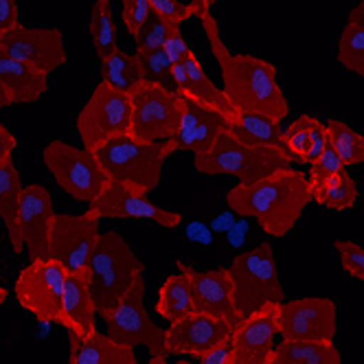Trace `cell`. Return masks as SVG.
Wrapping results in <instances>:
<instances>
[{
  "label": "cell",
  "instance_id": "obj_1",
  "mask_svg": "<svg viewBox=\"0 0 364 364\" xmlns=\"http://www.w3.org/2000/svg\"><path fill=\"white\" fill-rule=\"evenodd\" d=\"M196 16L200 18L211 53L220 64L224 82L222 90L235 110L262 114L281 123L290 112V103L277 84V68L262 58L230 53L228 46L222 42L218 20L213 18L211 9H200Z\"/></svg>",
  "mask_w": 364,
  "mask_h": 364
},
{
  "label": "cell",
  "instance_id": "obj_2",
  "mask_svg": "<svg viewBox=\"0 0 364 364\" xmlns=\"http://www.w3.org/2000/svg\"><path fill=\"white\" fill-rule=\"evenodd\" d=\"M309 202L311 191L307 173L294 167L274 171L252 185H235L226 193L230 211L240 218H255L272 237L288 235Z\"/></svg>",
  "mask_w": 364,
  "mask_h": 364
},
{
  "label": "cell",
  "instance_id": "obj_3",
  "mask_svg": "<svg viewBox=\"0 0 364 364\" xmlns=\"http://www.w3.org/2000/svg\"><path fill=\"white\" fill-rule=\"evenodd\" d=\"M173 151L178 149L171 139L161 143H139L129 134H123L103 143L95 149V156L112 182L147 196L159 187L163 165Z\"/></svg>",
  "mask_w": 364,
  "mask_h": 364
},
{
  "label": "cell",
  "instance_id": "obj_4",
  "mask_svg": "<svg viewBox=\"0 0 364 364\" xmlns=\"http://www.w3.org/2000/svg\"><path fill=\"white\" fill-rule=\"evenodd\" d=\"M143 270V262L117 230L101 232L99 244L86 266L88 288L97 311L119 305Z\"/></svg>",
  "mask_w": 364,
  "mask_h": 364
},
{
  "label": "cell",
  "instance_id": "obj_5",
  "mask_svg": "<svg viewBox=\"0 0 364 364\" xmlns=\"http://www.w3.org/2000/svg\"><path fill=\"white\" fill-rule=\"evenodd\" d=\"M193 165L204 176H235L240 185H252L274 171L290 169L294 161L283 149L246 145L224 132L209 151L196 156Z\"/></svg>",
  "mask_w": 364,
  "mask_h": 364
},
{
  "label": "cell",
  "instance_id": "obj_6",
  "mask_svg": "<svg viewBox=\"0 0 364 364\" xmlns=\"http://www.w3.org/2000/svg\"><path fill=\"white\" fill-rule=\"evenodd\" d=\"M228 274L232 283V299L242 318L264 309L266 305H279L285 301L274 250L268 242L259 244L250 252L237 255L228 266Z\"/></svg>",
  "mask_w": 364,
  "mask_h": 364
},
{
  "label": "cell",
  "instance_id": "obj_7",
  "mask_svg": "<svg viewBox=\"0 0 364 364\" xmlns=\"http://www.w3.org/2000/svg\"><path fill=\"white\" fill-rule=\"evenodd\" d=\"M97 314L106 321L108 336L123 347H145L151 355L167 358V331L156 325L145 307V279L136 277L134 285L112 309Z\"/></svg>",
  "mask_w": 364,
  "mask_h": 364
},
{
  "label": "cell",
  "instance_id": "obj_8",
  "mask_svg": "<svg viewBox=\"0 0 364 364\" xmlns=\"http://www.w3.org/2000/svg\"><path fill=\"white\" fill-rule=\"evenodd\" d=\"M42 161L58 185L80 202H95L110 185V178L90 149L73 147L64 141H50L42 149Z\"/></svg>",
  "mask_w": 364,
  "mask_h": 364
},
{
  "label": "cell",
  "instance_id": "obj_9",
  "mask_svg": "<svg viewBox=\"0 0 364 364\" xmlns=\"http://www.w3.org/2000/svg\"><path fill=\"white\" fill-rule=\"evenodd\" d=\"M129 129H132V101L106 82H99L77 117V132L84 149L95 151L114 136L129 134Z\"/></svg>",
  "mask_w": 364,
  "mask_h": 364
},
{
  "label": "cell",
  "instance_id": "obj_10",
  "mask_svg": "<svg viewBox=\"0 0 364 364\" xmlns=\"http://www.w3.org/2000/svg\"><path fill=\"white\" fill-rule=\"evenodd\" d=\"M132 129L139 143H161L173 139L182 117V97L159 84L143 82L132 95Z\"/></svg>",
  "mask_w": 364,
  "mask_h": 364
},
{
  "label": "cell",
  "instance_id": "obj_11",
  "mask_svg": "<svg viewBox=\"0 0 364 364\" xmlns=\"http://www.w3.org/2000/svg\"><path fill=\"white\" fill-rule=\"evenodd\" d=\"M68 270L55 259L29 262L18 274L16 299L42 323H58Z\"/></svg>",
  "mask_w": 364,
  "mask_h": 364
},
{
  "label": "cell",
  "instance_id": "obj_12",
  "mask_svg": "<svg viewBox=\"0 0 364 364\" xmlns=\"http://www.w3.org/2000/svg\"><path fill=\"white\" fill-rule=\"evenodd\" d=\"M277 327L283 341L333 343L338 329L336 305L323 296L283 301L277 307Z\"/></svg>",
  "mask_w": 364,
  "mask_h": 364
},
{
  "label": "cell",
  "instance_id": "obj_13",
  "mask_svg": "<svg viewBox=\"0 0 364 364\" xmlns=\"http://www.w3.org/2000/svg\"><path fill=\"white\" fill-rule=\"evenodd\" d=\"M99 218L92 213L55 215L50 230L48 259L60 262L68 272H80L88 266L99 244Z\"/></svg>",
  "mask_w": 364,
  "mask_h": 364
},
{
  "label": "cell",
  "instance_id": "obj_14",
  "mask_svg": "<svg viewBox=\"0 0 364 364\" xmlns=\"http://www.w3.org/2000/svg\"><path fill=\"white\" fill-rule=\"evenodd\" d=\"M0 50L46 75L66 64L64 38L60 29H29L18 24L0 36Z\"/></svg>",
  "mask_w": 364,
  "mask_h": 364
},
{
  "label": "cell",
  "instance_id": "obj_15",
  "mask_svg": "<svg viewBox=\"0 0 364 364\" xmlns=\"http://www.w3.org/2000/svg\"><path fill=\"white\" fill-rule=\"evenodd\" d=\"M277 307L279 305H266L240 321L230 333L228 364H270L274 336L279 333Z\"/></svg>",
  "mask_w": 364,
  "mask_h": 364
},
{
  "label": "cell",
  "instance_id": "obj_16",
  "mask_svg": "<svg viewBox=\"0 0 364 364\" xmlns=\"http://www.w3.org/2000/svg\"><path fill=\"white\" fill-rule=\"evenodd\" d=\"M180 272H185L191 283V294H193V307L200 314L220 318L235 329L242 321L235 307V299H232V283L228 268L218 270H196L187 264L178 262Z\"/></svg>",
  "mask_w": 364,
  "mask_h": 364
},
{
  "label": "cell",
  "instance_id": "obj_17",
  "mask_svg": "<svg viewBox=\"0 0 364 364\" xmlns=\"http://www.w3.org/2000/svg\"><path fill=\"white\" fill-rule=\"evenodd\" d=\"M88 213L101 218H114V220H151L163 228H176L182 222V215L176 211H165L159 204L147 200V196L127 189L119 182H112L106 187L95 202L88 204Z\"/></svg>",
  "mask_w": 364,
  "mask_h": 364
},
{
  "label": "cell",
  "instance_id": "obj_18",
  "mask_svg": "<svg viewBox=\"0 0 364 364\" xmlns=\"http://www.w3.org/2000/svg\"><path fill=\"white\" fill-rule=\"evenodd\" d=\"M55 211L50 193L42 185H29L20 198V235L27 248L29 262L48 259L50 230H53Z\"/></svg>",
  "mask_w": 364,
  "mask_h": 364
},
{
  "label": "cell",
  "instance_id": "obj_19",
  "mask_svg": "<svg viewBox=\"0 0 364 364\" xmlns=\"http://www.w3.org/2000/svg\"><path fill=\"white\" fill-rule=\"evenodd\" d=\"M230 325L193 311L187 318L171 323L167 329V353L169 355H204L230 341Z\"/></svg>",
  "mask_w": 364,
  "mask_h": 364
},
{
  "label": "cell",
  "instance_id": "obj_20",
  "mask_svg": "<svg viewBox=\"0 0 364 364\" xmlns=\"http://www.w3.org/2000/svg\"><path fill=\"white\" fill-rule=\"evenodd\" d=\"M171 73H173V82H176V92L182 99L193 101V103H198V106H204V108H211V110L220 112L228 123H232L237 119L240 112L228 101L224 90L218 88L209 77H206V73H204V68H202V64L196 58L193 50L185 62L176 64L171 68Z\"/></svg>",
  "mask_w": 364,
  "mask_h": 364
},
{
  "label": "cell",
  "instance_id": "obj_21",
  "mask_svg": "<svg viewBox=\"0 0 364 364\" xmlns=\"http://www.w3.org/2000/svg\"><path fill=\"white\" fill-rule=\"evenodd\" d=\"M230 123L215 110L198 106L193 101L182 99V117L178 132L173 134L176 149L193 151V156L204 154L213 147L218 136L228 132Z\"/></svg>",
  "mask_w": 364,
  "mask_h": 364
},
{
  "label": "cell",
  "instance_id": "obj_22",
  "mask_svg": "<svg viewBox=\"0 0 364 364\" xmlns=\"http://www.w3.org/2000/svg\"><path fill=\"white\" fill-rule=\"evenodd\" d=\"M95 314H97V307L90 296L86 268L80 272H68L64 294H62V309L58 316V325L64 327L66 333L86 338L97 329Z\"/></svg>",
  "mask_w": 364,
  "mask_h": 364
},
{
  "label": "cell",
  "instance_id": "obj_23",
  "mask_svg": "<svg viewBox=\"0 0 364 364\" xmlns=\"http://www.w3.org/2000/svg\"><path fill=\"white\" fill-rule=\"evenodd\" d=\"M68 364H141L132 347H123L97 329L86 338L68 333Z\"/></svg>",
  "mask_w": 364,
  "mask_h": 364
},
{
  "label": "cell",
  "instance_id": "obj_24",
  "mask_svg": "<svg viewBox=\"0 0 364 364\" xmlns=\"http://www.w3.org/2000/svg\"><path fill=\"white\" fill-rule=\"evenodd\" d=\"M281 143L294 163L309 165L311 161H316L329 145L327 125H323L318 119L309 114H301L288 127H283Z\"/></svg>",
  "mask_w": 364,
  "mask_h": 364
},
{
  "label": "cell",
  "instance_id": "obj_25",
  "mask_svg": "<svg viewBox=\"0 0 364 364\" xmlns=\"http://www.w3.org/2000/svg\"><path fill=\"white\" fill-rule=\"evenodd\" d=\"M46 77V73H40L33 66L18 62L0 50V82H3L14 103L38 101L48 88Z\"/></svg>",
  "mask_w": 364,
  "mask_h": 364
},
{
  "label": "cell",
  "instance_id": "obj_26",
  "mask_svg": "<svg viewBox=\"0 0 364 364\" xmlns=\"http://www.w3.org/2000/svg\"><path fill=\"white\" fill-rule=\"evenodd\" d=\"M22 182L18 169L11 159L0 165V220L7 228V237L11 250L20 255L24 250V242L20 235V198H22Z\"/></svg>",
  "mask_w": 364,
  "mask_h": 364
},
{
  "label": "cell",
  "instance_id": "obj_27",
  "mask_svg": "<svg viewBox=\"0 0 364 364\" xmlns=\"http://www.w3.org/2000/svg\"><path fill=\"white\" fill-rule=\"evenodd\" d=\"M228 132L235 136L237 141L246 143V145L283 149V143H281L283 127H281V123L272 121L268 117H262V114L240 112L237 119L230 123ZM285 154H288V151H285Z\"/></svg>",
  "mask_w": 364,
  "mask_h": 364
},
{
  "label": "cell",
  "instance_id": "obj_28",
  "mask_svg": "<svg viewBox=\"0 0 364 364\" xmlns=\"http://www.w3.org/2000/svg\"><path fill=\"white\" fill-rule=\"evenodd\" d=\"M270 364H343V358L333 343L281 341L274 345Z\"/></svg>",
  "mask_w": 364,
  "mask_h": 364
},
{
  "label": "cell",
  "instance_id": "obj_29",
  "mask_svg": "<svg viewBox=\"0 0 364 364\" xmlns=\"http://www.w3.org/2000/svg\"><path fill=\"white\" fill-rule=\"evenodd\" d=\"M156 311L169 323H178L193 314V294H191V283L185 272L171 274L165 279V283L159 290V301H156Z\"/></svg>",
  "mask_w": 364,
  "mask_h": 364
},
{
  "label": "cell",
  "instance_id": "obj_30",
  "mask_svg": "<svg viewBox=\"0 0 364 364\" xmlns=\"http://www.w3.org/2000/svg\"><path fill=\"white\" fill-rule=\"evenodd\" d=\"M101 82H106L110 88L127 97L132 95L145 82V75H143L136 53L129 55L125 50L117 48L112 55L101 60Z\"/></svg>",
  "mask_w": 364,
  "mask_h": 364
},
{
  "label": "cell",
  "instance_id": "obj_31",
  "mask_svg": "<svg viewBox=\"0 0 364 364\" xmlns=\"http://www.w3.org/2000/svg\"><path fill=\"white\" fill-rule=\"evenodd\" d=\"M358 196H360L358 185L347 173V169L325 178L323 182H318V185L311 189V202H316V204L325 206V209H331V211L351 209L358 200Z\"/></svg>",
  "mask_w": 364,
  "mask_h": 364
},
{
  "label": "cell",
  "instance_id": "obj_32",
  "mask_svg": "<svg viewBox=\"0 0 364 364\" xmlns=\"http://www.w3.org/2000/svg\"><path fill=\"white\" fill-rule=\"evenodd\" d=\"M90 38L99 60H106L119 48L117 44V24L112 16L110 0H95L90 9Z\"/></svg>",
  "mask_w": 364,
  "mask_h": 364
},
{
  "label": "cell",
  "instance_id": "obj_33",
  "mask_svg": "<svg viewBox=\"0 0 364 364\" xmlns=\"http://www.w3.org/2000/svg\"><path fill=\"white\" fill-rule=\"evenodd\" d=\"M325 125L329 147L341 156V161L345 165H364V136L338 119H329Z\"/></svg>",
  "mask_w": 364,
  "mask_h": 364
},
{
  "label": "cell",
  "instance_id": "obj_34",
  "mask_svg": "<svg viewBox=\"0 0 364 364\" xmlns=\"http://www.w3.org/2000/svg\"><path fill=\"white\" fill-rule=\"evenodd\" d=\"M180 29L178 22H171L163 18L161 14L149 11L145 22L141 24V29L132 36L136 42V53H147V50H159L165 46L167 38Z\"/></svg>",
  "mask_w": 364,
  "mask_h": 364
},
{
  "label": "cell",
  "instance_id": "obj_35",
  "mask_svg": "<svg viewBox=\"0 0 364 364\" xmlns=\"http://www.w3.org/2000/svg\"><path fill=\"white\" fill-rule=\"evenodd\" d=\"M338 62L364 80V29L349 22L345 24L338 40Z\"/></svg>",
  "mask_w": 364,
  "mask_h": 364
},
{
  "label": "cell",
  "instance_id": "obj_36",
  "mask_svg": "<svg viewBox=\"0 0 364 364\" xmlns=\"http://www.w3.org/2000/svg\"><path fill=\"white\" fill-rule=\"evenodd\" d=\"M143 75H145V82L149 84H159L171 92H176V82H173V73H171V62L167 58V53L163 48L159 50H147V53H136Z\"/></svg>",
  "mask_w": 364,
  "mask_h": 364
},
{
  "label": "cell",
  "instance_id": "obj_37",
  "mask_svg": "<svg viewBox=\"0 0 364 364\" xmlns=\"http://www.w3.org/2000/svg\"><path fill=\"white\" fill-rule=\"evenodd\" d=\"M347 169V165L341 161V156H338L329 145L325 147V151L318 156L316 161H311L309 163V169H307V182H309V191L314 189L318 182H323L325 178L338 173V171H343Z\"/></svg>",
  "mask_w": 364,
  "mask_h": 364
},
{
  "label": "cell",
  "instance_id": "obj_38",
  "mask_svg": "<svg viewBox=\"0 0 364 364\" xmlns=\"http://www.w3.org/2000/svg\"><path fill=\"white\" fill-rule=\"evenodd\" d=\"M333 248L341 252V264H343V268L353 279L364 281V248L358 246L355 242H345V240L333 242Z\"/></svg>",
  "mask_w": 364,
  "mask_h": 364
},
{
  "label": "cell",
  "instance_id": "obj_39",
  "mask_svg": "<svg viewBox=\"0 0 364 364\" xmlns=\"http://www.w3.org/2000/svg\"><path fill=\"white\" fill-rule=\"evenodd\" d=\"M151 7H149V0H123V24L127 27V33L134 36L141 24L145 22V18L149 16Z\"/></svg>",
  "mask_w": 364,
  "mask_h": 364
},
{
  "label": "cell",
  "instance_id": "obj_40",
  "mask_svg": "<svg viewBox=\"0 0 364 364\" xmlns=\"http://www.w3.org/2000/svg\"><path fill=\"white\" fill-rule=\"evenodd\" d=\"M149 7H151V11L161 14L163 18L178 22V24H182L193 16L191 5L180 3V0H149Z\"/></svg>",
  "mask_w": 364,
  "mask_h": 364
},
{
  "label": "cell",
  "instance_id": "obj_41",
  "mask_svg": "<svg viewBox=\"0 0 364 364\" xmlns=\"http://www.w3.org/2000/svg\"><path fill=\"white\" fill-rule=\"evenodd\" d=\"M163 50L167 53V58H169L171 66H176V64H180V62H185V60L189 58V53H191V48H189L187 40L182 38V31H180V29L167 38V42H165Z\"/></svg>",
  "mask_w": 364,
  "mask_h": 364
},
{
  "label": "cell",
  "instance_id": "obj_42",
  "mask_svg": "<svg viewBox=\"0 0 364 364\" xmlns=\"http://www.w3.org/2000/svg\"><path fill=\"white\" fill-rule=\"evenodd\" d=\"M18 0H0V36L18 27Z\"/></svg>",
  "mask_w": 364,
  "mask_h": 364
},
{
  "label": "cell",
  "instance_id": "obj_43",
  "mask_svg": "<svg viewBox=\"0 0 364 364\" xmlns=\"http://www.w3.org/2000/svg\"><path fill=\"white\" fill-rule=\"evenodd\" d=\"M228 358H230V341L200 355V364H228Z\"/></svg>",
  "mask_w": 364,
  "mask_h": 364
},
{
  "label": "cell",
  "instance_id": "obj_44",
  "mask_svg": "<svg viewBox=\"0 0 364 364\" xmlns=\"http://www.w3.org/2000/svg\"><path fill=\"white\" fill-rule=\"evenodd\" d=\"M16 147V139L9 129L0 123V165H3L7 159H11V151Z\"/></svg>",
  "mask_w": 364,
  "mask_h": 364
},
{
  "label": "cell",
  "instance_id": "obj_45",
  "mask_svg": "<svg viewBox=\"0 0 364 364\" xmlns=\"http://www.w3.org/2000/svg\"><path fill=\"white\" fill-rule=\"evenodd\" d=\"M349 24H355V27L364 29V0L349 11Z\"/></svg>",
  "mask_w": 364,
  "mask_h": 364
},
{
  "label": "cell",
  "instance_id": "obj_46",
  "mask_svg": "<svg viewBox=\"0 0 364 364\" xmlns=\"http://www.w3.org/2000/svg\"><path fill=\"white\" fill-rule=\"evenodd\" d=\"M218 3V0H191V9H193V16H196V11H200V9H211L213 5Z\"/></svg>",
  "mask_w": 364,
  "mask_h": 364
},
{
  "label": "cell",
  "instance_id": "obj_47",
  "mask_svg": "<svg viewBox=\"0 0 364 364\" xmlns=\"http://www.w3.org/2000/svg\"><path fill=\"white\" fill-rule=\"evenodd\" d=\"M11 97H9V92L5 90V86H3V82H0V108H7V106H11Z\"/></svg>",
  "mask_w": 364,
  "mask_h": 364
},
{
  "label": "cell",
  "instance_id": "obj_48",
  "mask_svg": "<svg viewBox=\"0 0 364 364\" xmlns=\"http://www.w3.org/2000/svg\"><path fill=\"white\" fill-rule=\"evenodd\" d=\"M147 364H167V358H161V355H151ZM176 364H191L189 360H178Z\"/></svg>",
  "mask_w": 364,
  "mask_h": 364
},
{
  "label": "cell",
  "instance_id": "obj_49",
  "mask_svg": "<svg viewBox=\"0 0 364 364\" xmlns=\"http://www.w3.org/2000/svg\"><path fill=\"white\" fill-rule=\"evenodd\" d=\"M7 301V288H3V285H0V305H3Z\"/></svg>",
  "mask_w": 364,
  "mask_h": 364
}]
</instances>
